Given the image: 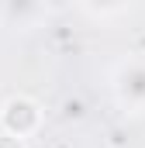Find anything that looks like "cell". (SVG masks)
<instances>
[{
  "label": "cell",
  "mask_w": 145,
  "mask_h": 148,
  "mask_svg": "<svg viewBox=\"0 0 145 148\" xmlns=\"http://www.w3.org/2000/svg\"><path fill=\"white\" fill-rule=\"evenodd\" d=\"M0 148H28L24 141H17V138H10V134H3L0 131Z\"/></svg>",
  "instance_id": "277c9868"
},
{
  "label": "cell",
  "mask_w": 145,
  "mask_h": 148,
  "mask_svg": "<svg viewBox=\"0 0 145 148\" xmlns=\"http://www.w3.org/2000/svg\"><path fill=\"white\" fill-rule=\"evenodd\" d=\"M110 97L124 114H145V52H135L114 66Z\"/></svg>",
  "instance_id": "6da1fadb"
},
{
  "label": "cell",
  "mask_w": 145,
  "mask_h": 148,
  "mask_svg": "<svg viewBox=\"0 0 145 148\" xmlns=\"http://www.w3.org/2000/svg\"><path fill=\"white\" fill-rule=\"evenodd\" d=\"M45 124V114H41V103L28 93H14L0 103V131L17 138V141H28L35 138Z\"/></svg>",
  "instance_id": "7a4b0ae2"
},
{
  "label": "cell",
  "mask_w": 145,
  "mask_h": 148,
  "mask_svg": "<svg viewBox=\"0 0 145 148\" xmlns=\"http://www.w3.org/2000/svg\"><path fill=\"white\" fill-rule=\"evenodd\" d=\"M83 14H90V17H114V14H128V7L121 3V7H83Z\"/></svg>",
  "instance_id": "3957f363"
}]
</instances>
